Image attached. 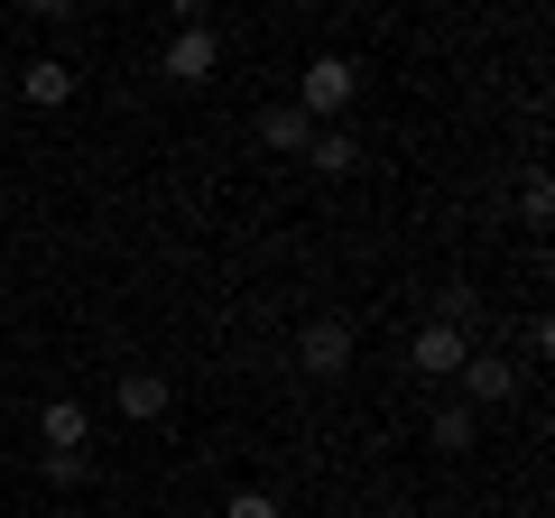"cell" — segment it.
Instances as JSON below:
<instances>
[{
	"label": "cell",
	"instance_id": "9",
	"mask_svg": "<svg viewBox=\"0 0 555 518\" xmlns=\"http://www.w3.org/2000/svg\"><path fill=\"white\" fill-rule=\"evenodd\" d=\"M259 140H269V148H315V120H306L297 102H269V120H259Z\"/></svg>",
	"mask_w": 555,
	"mask_h": 518
},
{
	"label": "cell",
	"instance_id": "14",
	"mask_svg": "<svg viewBox=\"0 0 555 518\" xmlns=\"http://www.w3.org/2000/svg\"><path fill=\"white\" fill-rule=\"evenodd\" d=\"M222 518H278V500L269 491H232V509H222Z\"/></svg>",
	"mask_w": 555,
	"mask_h": 518
},
{
	"label": "cell",
	"instance_id": "3",
	"mask_svg": "<svg viewBox=\"0 0 555 518\" xmlns=\"http://www.w3.org/2000/svg\"><path fill=\"white\" fill-rule=\"evenodd\" d=\"M408 361H416V371H426V379H454L463 361H473V342H463V324L426 315V324H416V342H408Z\"/></svg>",
	"mask_w": 555,
	"mask_h": 518
},
{
	"label": "cell",
	"instance_id": "1",
	"mask_svg": "<svg viewBox=\"0 0 555 518\" xmlns=\"http://www.w3.org/2000/svg\"><path fill=\"white\" fill-rule=\"evenodd\" d=\"M352 93H361V65L352 56H315L306 83H297V112L306 120H334V112H352Z\"/></svg>",
	"mask_w": 555,
	"mask_h": 518
},
{
	"label": "cell",
	"instance_id": "12",
	"mask_svg": "<svg viewBox=\"0 0 555 518\" xmlns=\"http://www.w3.org/2000/svg\"><path fill=\"white\" fill-rule=\"evenodd\" d=\"M38 472H47V481H56V491H75V481H83V472H93V463H83V454H38Z\"/></svg>",
	"mask_w": 555,
	"mask_h": 518
},
{
	"label": "cell",
	"instance_id": "2",
	"mask_svg": "<svg viewBox=\"0 0 555 518\" xmlns=\"http://www.w3.org/2000/svg\"><path fill=\"white\" fill-rule=\"evenodd\" d=\"M297 371H306V379H343V371H352V324H343V315H315V324L297 334Z\"/></svg>",
	"mask_w": 555,
	"mask_h": 518
},
{
	"label": "cell",
	"instance_id": "6",
	"mask_svg": "<svg viewBox=\"0 0 555 518\" xmlns=\"http://www.w3.org/2000/svg\"><path fill=\"white\" fill-rule=\"evenodd\" d=\"M214 65H222L214 28H177L167 38V83H214Z\"/></svg>",
	"mask_w": 555,
	"mask_h": 518
},
{
	"label": "cell",
	"instance_id": "13",
	"mask_svg": "<svg viewBox=\"0 0 555 518\" xmlns=\"http://www.w3.org/2000/svg\"><path fill=\"white\" fill-rule=\"evenodd\" d=\"M518 213L546 222V213H555V185H546V177H528V185H518Z\"/></svg>",
	"mask_w": 555,
	"mask_h": 518
},
{
	"label": "cell",
	"instance_id": "5",
	"mask_svg": "<svg viewBox=\"0 0 555 518\" xmlns=\"http://www.w3.org/2000/svg\"><path fill=\"white\" fill-rule=\"evenodd\" d=\"M454 379H463V407H509V399H518V371H509L500 352H473Z\"/></svg>",
	"mask_w": 555,
	"mask_h": 518
},
{
	"label": "cell",
	"instance_id": "11",
	"mask_svg": "<svg viewBox=\"0 0 555 518\" xmlns=\"http://www.w3.org/2000/svg\"><path fill=\"white\" fill-rule=\"evenodd\" d=\"M436 454H473V407H436Z\"/></svg>",
	"mask_w": 555,
	"mask_h": 518
},
{
	"label": "cell",
	"instance_id": "4",
	"mask_svg": "<svg viewBox=\"0 0 555 518\" xmlns=\"http://www.w3.org/2000/svg\"><path fill=\"white\" fill-rule=\"evenodd\" d=\"M112 399H120V417H130V426H158L167 407H177V379H167V371H120Z\"/></svg>",
	"mask_w": 555,
	"mask_h": 518
},
{
	"label": "cell",
	"instance_id": "10",
	"mask_svg": "<svg viewBox=\"0 0 555 518\" xmlns=\"http://www.w3.org/2000/svg\"><path fill=\"white\" fill-rule=\"evenodd\" d=\"M306 158H315L324 177H352V158H361V148H352V130H315V148H306Z\"/></svg>",
	"mask_w": 555,
	"mask_h": 518
},
{
	"label": "cell",
	"instance_id": "7",
	"mask_svg": "<svg viewBox=\"0 0 555 518\" xmlns=\"http://www.w3.org/2000/svg\"><path fill=\"white\" fill-rule=\"evenodd\" d=\"M38 436H47V454H83V436H93V417H83V399H47Z\"/></svg>",
	"mask_w": 555,
	"mask_h": 518
},
{
	"label": "cell",
	"instance_id": "8",
	"mask_svg": "<svg viewBox=\"0 0 555 518\" xmlns=\"http://www.w3.org/2000/svg\"><path fill=\"white\" fill-rule=\"evenodd\" d=\"M20 93L38 102V112H56V102H75V65H65V56H38V65L20 75Z\"/></svg>",
	"mask_w": 555,
	"mask_h": 518
}]
</instances>
